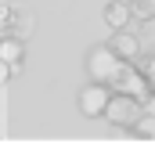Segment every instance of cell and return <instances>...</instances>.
I'll return each mask as SVG.
<instances>
[{"label": "cell", "mask_w": 155, "mask_h": 155, "mask_svg": "<svg viewBox=\"0 0 155 155\" xmlns=\"http://www.w3.org/2000/svg\"><path fill=\"white\" fill-rule=\"evenodd\" d=\"M119 72H123V58H119L108 43L90 47V54H87V76L94 79V83H108L112 87Z\"/></svg>", "instance_id": "cell-1"}, {"label": "cell", "mask_w": 155, "mask_h": 155, "mask_svg": "<svg viewBox=\"0 0 155 155\" xmlns=\"http://www.w3.org/2000/svg\"><path fill=\"white\" fill-rule=\"evenodd\" d=\"M105 116L108 123H116L123 130H134L137 126V119L144 116V101L141 97H134V94H112V101H108V108H105Z\"/></svg>", "instance_id": "cell-2"}, {"label": "cell", "mask_w": 155, "mask_h": 155, "mask_svg": "<svg viewBox=\"0 0 155 155\" xmlns=\"http://www.w3.org/2000/svg\"><path fill=\"white\" fill-rule=\"evenodd\" d=\"M108 101H112V87L90 79V87L79 90V101H76V105H79V116H83V119H97V116H105Z\"/></svg>", "instance_id": "cell-3"}, {"label": "cell", "mask_w": 155, "mask_h": 155, "mask_svg": "<svg viewBox=\"0 0 155 155\" xmlns=\"http://www.w3.org/2000/svg\"><path fill=\"white\" fill-rule=\"evenodd\" d=\"M108 47L116 51L123 61H137V58H141V40L134 36L130 29H116V33L108 36Z\"/></svg>", "instance_id": "cell-4"}, {"label": "cell", "mask_w": 155, "mask_h": 155, "mask_svg": "<svg viewBox=\"0 0 155 155\" xmlns=\"http://www.w3.org/2000/svg\"><path fill=\"white\" fill-rule=\"evenodd\" d=\"M130 18H134L130 0H112V4L105 7V22H108L112 29H126V25H130Z\"/></svg>", "instance_id": "cell-5"}, {"label": "cell", "mask_w": 155, "mask_h": 155, "mask_svg": "<svg viewBox=\"0 0 155 155\" xmlns=\"http://www.w3.org/2000/svg\"><path fill=\"white\" fill-rule=\"evenodd\" d=\"M25 40L18 36H4L0 40V61H7V65H22V58H25V47H22Z\"/></svg>", "instance_id": "cell-6"}, {"label": "cell", "mask_w": 155, "mask_h": 155, "mask_svg": "<svg viewBox=\"0 0 155 155\" xmlns=\"http://www.w3.org/2000/svg\"><path fill=\"white\" fill-rule=\"evenodd\" d=\"M33 29H36V15L33 11H18L15 15V25L4 33V36H18V40H29L33 36Z\"/></svg>", "instance_id": "cell-7"}, {"label": "cell", "mask_w": 155, "mask_h": 155, "mask_svg": "<svg viewBox=\"0 0 155 155\" xmlns=\"http://www.w3.org/2000/svg\"><path fill=\"white\" fill-rule=\"evenodd\" d=\"M130 134H134V137H144V141H155V116H148V112H144Z\"/></svg>", "instance_id": "cell-8"}, {"label": "cell", "mask_w": 155, "mask_h": 155, "mask_svg": "<svg viewBox=\"0 0 155 155\" xmlns=\"http://www.w3.org/2000/svg\"><path fill=\"white\" fill-rule=\"evenodd\" d=\"M130 7H134L137 22H152L155 18V0H130Z\"/></svg>", "instance_id": "cell-9"}, {"label": "cell", "mask_w": 155, "mask_h": 155, "mask_svg": "<svg viewBox=\"0 0 155 155\" xmlns=\"http://www.w3.org/2000/svg\"><path fill=\"white\" fill-rule=\"evenodd\" d=\"M15 15H18V11H15L11 4H4V11H0V29H4V33L15 25Z\"/></svg>", "instance_id": "cell-10"}, {"label": "cell", "mask_w": 155, "mask_h": 155, "mask_svg": "<svg viewBox=\"0 0 155 155\" xmlns=\"http://www.w3.org/2000/svg\"><path fill=\"white\" fill-rule=\"evenodd\" d=\"M144 76H148V83H152V90H155V58H144Z\"/></svg>", "instance_id": "cell-11"}, {"label": "cell", "mask_w": 155, "mask_h": 155, "mask_svg": "<svg viewBox=\"0 0 155 155\" xmlns=\"http://www.w3.org/2000/svg\"><path fill=\"white\" fill-rule=\"evenodd\" d=\"M144 112H148V116H155V90L144 97Z\"/></svg>", "instance_id": "cell-12"}]
</instances>
